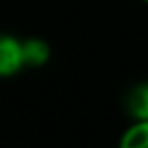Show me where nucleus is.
<instances>
[{
    "label": "nucleus",
    "mask_w": 148,
    "mask_h": 148,
    "mask_svg": "<svg viewBox=\"0 0 148 148\" xmlns=\"http://www.w3.org/2000/svg\"><path fill=\"white\" fill-rule=\"evenodd\" d=\"M21 69H25L21 40L17 36L0 32V79H10Z\"/></svg>",
    "instance_id": "nucleus-1"
},
{
    "label": "nucleus",
    "mask_w": 148,
    "mask_h": 148,
    "mask_svg": "<svg viewBox=\"0 0 148 148\" xmlns=\"http://www.w3.org/2000/svg\"><path fill=\"white\" fill-rule=\"evenodd\" d=\"M118 148H148V120H131L120 135Z\"/></svg>",
    "instance_id": "nucleus-4"
},
{
    "label": "nucleus",
    "mask_w": 148,
    "mask_h": 148,
    "mask_svg": "<svg viewBox=\"0 0 148 148\" xmlns=\"http://www.w3.org/2000/svg\"><path fill=\"white\" fill-rule=\"evenodd\" d=\"M21 53H23V66L30 69L43 68L45 64L51 60V45L49 41H45L43 38H25L21 40Z\"/></svg>",
    "instance_id": "nucleus-2"
},
{
    "label": "nucleus",
    "mask_w": 148,
    "mask_h": 148,
    "mask_svg": "<svg viewBox=\"0 0 148 148\" xmlns=\"http://www.w3.org/2000/svg\"><path fill=\"white\" fill-rule=\"evenodd\" d=\"M143 2H146V4H148V0H143Z\"/></svg>",
    "instance_id": "nucleus-5"
},
{
    "label": "nucleus",
    "mask_w": 148,
    "mask_h": 148,
    "mask_svg": "<svg viewBox=\"0 0 148 148\" xmlns=\"http://www.w3.org/2000/svg\"><path fill=\"white\" fill-rule=\"evenodd\" d=\"M124 111L131 120H148V79L135 83L126 92Z\"/></svg>",
    "instance_id": "nucleus-3"
}]
</instances>
